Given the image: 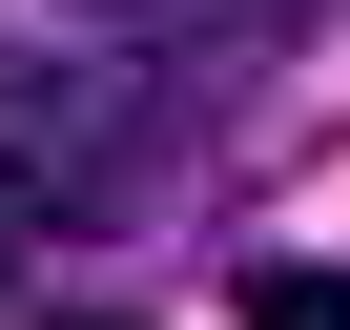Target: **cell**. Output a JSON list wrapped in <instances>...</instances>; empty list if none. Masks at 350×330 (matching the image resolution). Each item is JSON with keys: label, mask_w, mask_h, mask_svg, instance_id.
I'll return each instance as SVG.
<instances>
[{"label": "cell", "mask_w": 350, "mask_h": 330, "mask_svg": "<svg viewBox=\"0 0 350 330\" xmlns=\"http://www.w3.org/2000/svg\"><path fill=\"white\" fill-rule=\"evenodd\" d=\"M83 42H124V62H186V83H247V62H288L329 0H62Z\"/></svg>", "instance_id": "obj_2"}, {"label": "cell", "mask_w": 350, "mask_h": 330, "mask_svg": "<svg viewBox=\"0 0 350 330\" xmlns=\"http://www.w3.org/2000/svg\"><path fill=\"white\" fill-rule=\"evenodd\" d=\"M0 268H21V207H0Z\"/></svg>", "instance_id": "obj_4"}, {"label": "cell", "mask_w": 350, "mask_h": 330, "mask_svg": "<svg viewBox=\"0 0 350 330\" xmlns=\"http://www.w3.org/2000/svg\"><path fill=\"white\" fill-rule=\"evenodd\" d=\"M206 103L227 83H186V62H124V42H0V207L21 227H83V248H124L165 186H186V144H206Z\"/></svg>", "instance_id": "obj_1"}, {"label": "cell", "mask_w": 350, "mask_h": 330, "mask_svg": "<svg viewBox=\"0 0 350 330\" xmlns=\"http://www.w3.org/2000/svg\"><path fill=\"white\" fill-rule=\"evenodd\" d=\"M227 309H247V330H350V268H329V248H268Z\"/></svg>", "instance_id": "obj_3"}]
</instances>
